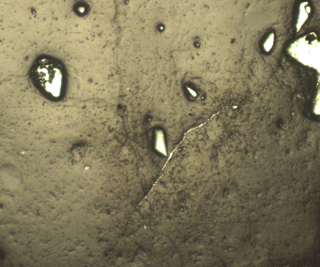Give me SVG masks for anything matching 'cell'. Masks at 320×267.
Here are the masks:
<instances>
[{
	"instance_id": "1",
	"label": "cell",
	"mask_w": 320,
	"mask_h": 267,
	"mask_svg": "<svg viewBox=\"0 0 320 267\" xmlns=\"http://www.w3.org/2000/svg\"><path fill=\"white\" fill-rule=\"evenodd\" d=\"M29 76L35 87L46 96L56 99L62 95L64 70L57 59L48 56L38 58L30 69Z\"/></svg>"
},
{
	"instance_id": "3",
	"label": "cell",
	"mask_w": 320,
	"mask_h": 267,
	"mask_svg": "<svg viewBox=\"0 0 320 267\" xmlns=\"http://www.w3.org/2000/svg\"><path fill=\"white\" fill-rule=\"evenodd\" d=\"M274 35L273 34H271L264 45L265 50L268 51L272 47Z\"/></svg>"
},
{
	"instance_id": "2",
	"label": "cell",
	"mask_w": 320,
	"mask_h": 267,
	"mask_svg": "<svg viewBox=\"0 0 320 267\" xmlns=\"http://www.w3.org/2000/svg\"><path fill=\"white\" fill-rule=\"evenodd\" d=\"M302 44V46H298L295 50H290L292 55L299 61L305 65L314 68L319 71V46L307 43Z\"/></svg>"
},
{
	"instance_id": "4",
	"label": "cell",
	"mask_w": 320,
	"mask_h": 267,
	"mask_svg": "<svg viewBox=\"0 0 320 267\" xmlns=\"http://www.w3.org/2000/svg\"><path fill=\"white\" fill-rule=\"evenodd\" d=\"M304 7V6H303L302 7V9H300V10H301L299 18V19H300V21H298V22L299 21H300V22L299 23H298V25H299V24H300V25H299V28H300V27H301V25H302V22H303V23L304 22V21H305V20L306 19H307V17H308V14H307V13H306V11H305V9H304H304H303Z\"/></svg>"
}]
</instances>
